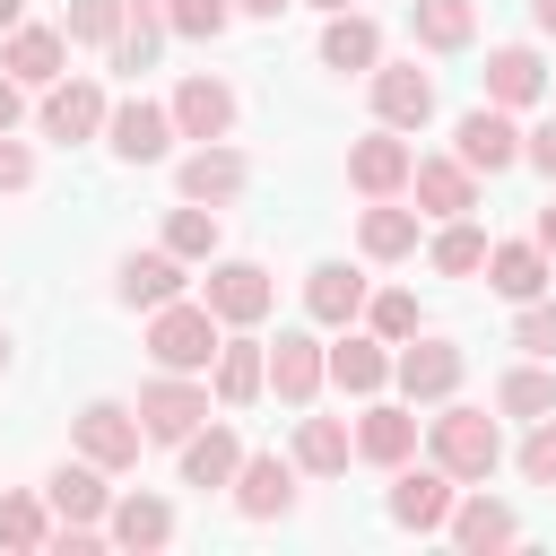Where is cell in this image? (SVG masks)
Listing matches in <instances>:
<instances>
[{"mask_svg": "<svg viewBox=\"0 0 556 556\" xmlns=\"http://www.w3.org/2000/svg\"><path fill=\"white\" fill-rule=\"evenodd\" d=\"M139 426H148V443H182V434H200V426H208V382H191V374H156V382L139 391Z\"/></svg>", "mask_w": 556, "mask_h": 556, "instance_id": "obj_4", "label": "cell"}, {"mask_svg": "<svg viewBox=\"0 0 556 556\" xmlns=\"http://www.w3.org/2000/svg\"><path fill=\"white\" fill-rule=\"evenodd\" d=\"M374 113H382L391 130H426V113H434V78H426L417 61L374 70Z\"/></svg>", "mask_w": 556, "mask_h": 556, "instance_id": "obj_17", "label": "cell"}, {"mask_svg": "<svg viewBox=\"0 0 556 556\" xmlns=\"http://www.w3.org/2000/svg\"><path fill=\"white\" fill-rule=\"evenodd\" d=\"M17 113H26V87L0 70V130H17Z\"/></svg>", "mask_w": 556, "mask_h": 556, "instance_id": "obj_46", "label": "cell"}, {"mask_svg": "<svg viewBox=\"0 0 556 556\" xmlns=\"http://www.w3.org/2000/svg\"><path fill=\"white\" fill-rule=\"evenodd\" d=\"M460 165L469 174H504V165H521V130H513V113L504 104H478V113H460Z\"/></svg>", "mask_w": 556, "mask_h": 556, "instance_id": "obj_13", "label": "cell"}, {"mask_svg": "<svg viewBox=\"0 0 556 556\" xmlns=\"http://www.w3.org/2000/svg\"><path fill=\"white\" fill-rule=\"evenodd\" d=\"M104 539H113V547H165V539H174V504H165V495H113Z\"/></svg>", "mask_w": 556, "mask_h": 556, "instance_id": "obj_25", "label": "cell"}, {"mask_svg": "<svg viewBox=\"0 0 556 556\" xmlns=\"http://www.w3.org/2000/svg\"><path fill=\"white\" fill-rule=\"evenodd\" d=\"M61 61H70V35H61V26H9V43H0V70H9L17 87H52Z\"/></svg>", "mask_w": 556, "mask_h": 556, "instance_id": "obj_16", "label": "cell"}, {"mask_svg": "<svg viewBox=\"0 0 556 556\" xmlns=\"http://www.w3.org/2000/svg\"><path fill=\"white\" fill-rule=\"evenodd\" d=\"M26 182H35V148H26V139H9V130H0V200H17V191H26Z\"/></svg>", "mask_w": 556, "mask_h": 556, "instance_id": "obj_44", "label": "cell"}, {"mask_svg": "<svg viewBox=\"0 0 556 556\" xmlns=\"http://www.w3.org/2000/svg\"><path fill=\"white\" fill-rule=\"evenodd\" d=\"M356 452H365V460H382V469H400V460L417 452V400H408V408L374 400V408L356 417Z\"/></svg>", "mask_w": 556, "mask_h": 556, "instance_id": "obj_23", "label": "cell"}, {"mask_svg": "<svg viewBox=\"0 0 556 556\" xmlns=\"http://www.w3.org/2000/svg\"><path fill=\"white\" fill-rule=\"evenodd\" d=\"M104 122H113V104H104L96 78H52L43 87V139H96Z\"/></svg>", "mask_w": 556, "mask_h": 556, "instance_id": "obj_12", "label": "cell"}, {"mask_svg": "<svg viewBox=\"0 0 556 556\" xmlns=\"http://www.w3.org/2000/svg\"><path fill=\"white\" fill-rule=\"evenodd\" d=\"M365 321H374V339H417V295L408 287H382V295H365Z\"/></svg>", "mask_w": 556, "mask_h": 556, "instance_id": "obj_39", "label": "cell"}, {"mask_svg": "<svg viewBox=\"0 0 556 556\" xmlns=\"http://www.w3.org/2000/svg\"><path fill=\"white\" fill-rule=\"evenodd\" d=\"M539 87H547V61H539L530 43H504V52H486V104L521 113V104H539Z\"/></svg>", "mask_w": 556, "mask_h": 556, "instance_id": "obj_21", "label": "cell"}, {"mask_svg": "<svg viewBox=\"0 0 556 556\" xmlns=\"http://www.w3.org/2000/svg\"><path fill=\"white\" fill-rule=\"evenodd\" d=\"M122 9H130V0H70V26H61V35H70V43H113V35H122Z\"/></svg>", "mask_w": 556, "mask_h": 556, "instance_id": "obj_40", "label": "cell"}, {"mask_svg": "<svg viewBox=\"0 0 556 556\" xmlns=\"http://www.w3.org/2000/svg\"><path fill=\"white\" fill-rule=\"evenodd\" d=\"M165 26H174V35H208V43H217V35L235 26V0H165Z\"/></svg>", "mask_w": 556, "mask_h": 556, "instance_id": "obj_41", "label": "cell"}, {"mask_svg": "<svg viewBox=\"0 0 556 556\" xmlns=\"http://www.w3.org/2000/svg\"><path fill=\"white\" fill-rule=\"evenodd\" d=\"M452 486H460V478H452L443 460H434V469H408V460H400V478H391V521H400V530H443L452 504H460Z\"/></svg>", "mask_w": 556, "mask_h": 556, "instance_id": "obj_10", "label": "cell"}, {"mask_svg": "<svg viewBox=\"0 0 556 556\" xmlns=\"http://www.w3.org/2000/svg\"><path fill=\"white\" fill-rule=\"evenodd\" d=\"M321 61H330V70H374V61H382V26L356 17V9H330V26H321Z\"/></svg>", "mask_w": 556, "mask_h": 556, "instance_id": "obj_29", "label": "cell"}, {"mask_svg": "<svg viewBox=\"0 0 556 556\" xmlns=\"http://www.w3.org/2000/svg\"><path fill=\"white\" fill-rule=\"evenodd\" d=\"M304 313H313V321H330V330H348V321L365 313V278H356L348 261H321V269L304 278Z\"/></svg>", "mask_w": 556, "mask_h": 556, "instance_id": "obj_24", "label": "cell"}, {"mask_svg": "<svg viewBox=\"0 0 556 556\" xmlns=\"http://www.w3.org/2000/svg\"><path fill=\"white\" fill-rule=\"evenodd\" d=\"M356 243H365V261H408V252H417V208L374 200V208L356 217Z\"/></svg>", "mask_w": 556, "mask_h": 556, "instance_id": "obj_31", "label": "cell"}, {"mask_svg": "<svg viewBox=\"0 0 556 556\" xmlns=\"http://www.w3.org/2000/svg\"><path fill=\"white\" fill-rule=\"evenodd\" d=\"M269 391V348L261 339H226L217 348V408H243Z\"/></svg>", "mask_w": 556, "mask_h": 556, "instance_id": "obj_27", "label": "cell"}, {"mask_svg": "<svg viewBox=\"0 0 556 556\" xmlns=\"http://www.w3.org/2000/svg\"><path fill=\"white\" fill-rule=\"evenodd\" d=\"M165 252H182V261H208V252H217V208L182 200V208L165 217Z\"/></svg>", "mask_w": 556, "mask_h": 556, "instance_id": "obj_38", "label": "cell"}, {"mask_svg": "<svg viewBox=\"0 0 556 556\" xmlns=\"http://www.w3.org/2000/svg\"><path fill=\"white\" fill-rule=\"evenodd\" d=\"M200 304H208L217 321H235V330H243V321H261V313L278 304V287H269V269H261V261H217V269H208V287H200Z\"/></svg>", "mask_w": 556, "mask_h": 556, "instance_id": "obj_8", "label": "cell"}, {"mask_svg": "<svg viewBox=\"0 0 556 556\" xmlns=\"http://www.w3.org/2000/svg\"><path fill=\"white\" fill-rule=\"evenodd\" d=\"M113 295H122V304H139V313L174 304V295H182V252H130V261L113 269Z\"/></svg>", "mask_w": 556, "mask_h": 556, "instance_id": "obj_20", "label": "cell"}, {"mask_svg": "<svg viewBox=\"0 0 556 556\" xmlns=\"http://www.w3.org/2000/svg\"><path fill=\"white\" fill-rule=\"evenodd\" d=\"M495 408H504V417H556V374H547V356L513 365V374L495 382Z\"/></svg>", "mask_w": 556, "mask_h": 556, "instance_id": "obj_34", "label": "cell"}, {"mask_svg": "<svg viewBox=\"0 0 556 556\" xmlns=\"http://www.w3.org/2000/svg\"><path fill=\"white\" fill-rule=\"evenodd\" d=\"M321 382H330V348H321L313 330H278V339H269V391H278L287 408H313Z\"/></svg>", "mask_w": 556, "mask_h": 556, "instance_id": "obj_6", "label": "cell"}, {"mask_svg": "<svg viewBox=\"0 0 556 556\" xmlns=\"http://www.w3.org/2000/svg\"><path fill=\"white\" fill-rule=\"evenodd\" d=\"M408 174H417V148H408L391 122H382L374 139H356V148H348V182H356L365 200H391V191H408Z\"/></svg>", "mask_w": 556, "mask_h": 556, "instance_id": "obj_7", "label": "cell"}, {"mask_svg": "<svg viewBox=\"0 0 556 556\" xmlns=\"http://www.w3.org/2000/svg\"><path fill=\"white\" fill-rule=\"evenodd\" d=\"M70 434H78V452H87L96 469H130V460H139V443H148L139 408H122V400H87V408L70 417Z\"/></svg>", "mask_w": 556, "mask_h": 556, "instance_id": "obj_5", "label": "cell"}, {"mask_svg": "<svg viewBox=\"0 0 556 556\" xmlns=\"http://www.w3.org/2000/svg\"><path fill=\"white\" fill-rule=\"evenodd\" d=\"M547 269H556V261H547V243H539V235H530V243H495V252H486V287H495V295H513V304L547 295Z\"/></svg>", "mask_w": 556, "mask_h": 556, "instance_id": "obj_22", "label": "cell"}, {"mask_svg": "<svg viewBox=\"0 0 556 556\" xmlns=\"http://www.w3.org/2000/svg\"><path fill=\"white\" fill-rule=\"evenodd\" d=\"M313 9H348V0H313Z\"/></svg>", "mask_w": 556, "mask_h": 556, "instance_id": "obj_52", "label": "cell"}, {"mask_svg": "<svg viewBox=\"0 0 556 556\" xmlns=\"http://www.w3.org/2000/svg\"><path fill=\"white\" fill-rule=\"evenodd\" d=\"M539 243H547V261H556V200L539 208Z\"/></svg>", "mask_w": 556, "mask_h": 556, "instance_id": "obj_47", "label": "cell"}, {"mask_svg": "<svg viewBox=\"0 0 556 556\" xmlns=\"http://www.w3.org/2000/svg\"><path fill=\"white\" fill-rule=\"evenodd\" d=\"M348 452H356V434H348L339 417H304V426H295V469H304V478H339Z\"/></svg>", "mask_w": 556, "mask_h": 556, "instance_id": "obj_32", "label": "cell"}, {"mask_svg": "<svg viewBox=\"0 0 556 556\" xmlns=\"http://www.w3.org/2000/svg\"><path fill=\"white\" fill-rule=\"evenodd\" d=\"M104 130H113V156H122V165H156V156L182 139V130H174V104H113Z\"/></svg>", "mask_w": 556, "mask_h": 556, "instance_id": "obj_15", "label": "cell"}, {"mask_svg": "<svg viewBox=\"0 0 556 556\" xmlns=\"http://www.w3.org/2000/svg\"><path fill=\"white\" fill-rule=\"evenodd\" d=\"M0 365H9V330H0Z\"/></svg>", "mask_w": 556, "mask_h": 556, "instance_id": "obj_51", "label": "cell"}, {"mask_svg": "<svg viewBox=\"0 0 556 556\" xmlns=\"http://www.w3.org/2000/svg\"><path fill=\"white\" fill-rule=\"evenodd\" d=\"M460 374H469V356H460L452 339H400V356H391V382H400L408 400H426V408H443V400L460 391Z\"/></svg>", "mask_w": 556, "mask_h": 556, "instance_id": "obj_3", "label": "cell"}, {"mask_svg": "<svg viewBox=\"0 0 556 556\" xmlns=\"http://www.w3.org/2000/svg\"><path fill=\"white\" fill-rule=\"evenodd\" d=\"M530 26H539V35H556V0H530Z\"/></svg>", "mask_w": 556, "mask_h": 556, "instance_id": "obj_48", "label": "cell"}, {"mask_svg": "<svg viewBox=\"0 0 556 556\" xmlns=\"http://www.w3.org/2000/svg\"><path fill=\"white\" fill-rule=\"evenodd\" d=\"M521 478H530V486H556V417H530V443H521Z\"/></svg>", "mask_w": 556, "mask_h": 556, "instance_id": "obj_43", "label": "cell"}, {"mask_svg": "<svg viewBox=\"0 0 556 556\" xmlns=\"http://www.w3.org/2000/svg\"><path fill=\"white\" fill-rule=\"evenodd\" d=\"M0 547H17V556L52 547V504L43 495H0Z\"/></svg>", "mask_w": 556, "mask_h": 556, "instance_id": "obj_37", "label": "cell"}, {"mask_svg": "<svg viewBox=\"0 0 556 556\" xmlns=\"http://www.w3.org/2000/svg\"><path fill=\"white\" fill-rule=\"evenodd\" d=\"M156 43H165V9L156 0H130L122 9V35H113V70H148Z\"/></svg>", "mask_w": 556, "mask_h": 556, "instance_id": "obj_35", "label": "cell"}, {"mask_svg": "<svg viewBox=\"0 0 556 556\" xmlns=\"http://www.w3.org/2000/svg\"><path fill=\"white\" fill-rule=\"evenodd\" d=\"M408 182H417V208H426V217H469V208H478V174H469L460 156H417Z\"/></svg>", "mask_w": 556, "mask_h": 556, "instance_id": "obj_19", "label": "cell"}, {"mask_svg": "<svg viewBox=\"0 0 556 556\" xmlns=\"http://www.w3.org/2000/svg\"><path fill=\"white\" fill-rule=\"evenodd\" d=\"M43 504H52V521H78V530H104V513H113V486H104V469L78 452V460H61L52 478H43Z\"/></svg>", "mask_w": 556, "mask_h": 556, "instance_id": "obj_9", "label": "cell"}, {"mask_svg": "<svg viewBox=\"0 0 556 556\" xmlns=\"http://www.w3.org/2000/svg\"><path fill=\"white\" fill-rule=\"evenodd\" d=\"M235 469H243V443L226 426L182 434V486H235Z\"/></svg>", "mask_w": 556, "mask_h": 556, "instance_id": "obj_28", "label": "cell"}, {"mask_svg": "<svg viewBox=\"0 0 556 556\" xmlns=\"http://www.w3.org/2000/svg\"><path fill=\"white\" fill-rule=\"evenodd\" d=\"M469 556H486V547H513L521 539V513L513 504H495V495H469V504H452V521H443Z\"/></svg>", "mask_w": 556, "mask_h": 556, "instance_id": "obj_26", "label": "cell"}, {"mask_svg": "<svg viewBox=\"0 0 556 556\" xmlns=\"http://www.w3.org/2000/svg\"><path fill=\"white\" fill-rule=\"evenodd\" d=\"M382 348H391V339H356V330H348V339L330 348V382L356 391V400H374V391L391 382V356H382Z\"/></svg>", "mask_w": 556, "mask_h": 556, "instance_id": "obj_30", "label": "cell"}, {"mask_svg": "<svg viewBox=\"0 0 556 556\" xmlns=\"http://www.w3.org/2000/svg\"><path fill=\"white\" fill-rule=\"evenodd\" d=\"M513 348L556 365V304H539V295H530V304H521V321H513Z\"/></svg>", "mask_w": 556, "mask_h": 556, "instance_id": "obj_42", "label": "cell"}, {"mask_svg": "<svg viewBox=\"0 0 556 556\" xmlns=\"http://www.w3.org/2000/svg\"><path fill=\"white\" fill-rule=\"evenodd\" d=\"M408 26H417L426 52H460V43L478 35V9H469V0H408Z\"/></svg>", "mask_w": 556, "mask_h": 556, "instance_id": "obj_33", "label": "cell"}, {"mask_svg": "<svg viewBox=\"0 0 556 556\" xmlns=\"http://www.w3.org/2000/svg\"><path fill=\"white\" fill-rule=\"evenodd\" d=\"M17 17H26V0H0V26H17Z\"/></svg>", "mask_w": 556, "mask_h": 556, "instance_id": "obj_50", "label": "cell"}, {"mask_svg": "<svg viewBox=\"0 0 556 556\" xmlns=\"http://www.w3.org/2000/svg\"><path fill=\"white\" fill-rule=\"evenodd\" d=\"M486 252H495V243H486L469 217H443V235L426 243V261H434L443 278H469V269H486Z\"/></svg>", "mask_w": 556, "mask_h": 556, "instance_id": "obj_36", "label": "cell"}, {"mask_svg": "<svg viewBox=\"0 0 556 556\" xmlns=\"http://www.w3.org/2000/svg\"><path fill=\"white\" fill-rule=\"evenodd\" d=\"M426 452H434L460 486H486V478H495V460H504V434H495V417H486V408L443 400V417H426Z\"/></svg>", "mask_w": 556, "mask_h": 556, "instance_id": "obj_1", "label": "cell"}, {"mask_svg": "<svg viewBox=\"0 0 556 556\" xmlns=\"http://www.w3.org/2000/svg\"><path fill=\"white\" fill-rule=\"evenodd\" d=\"M521 156H530V165H539V174L556 182V122H539V130H521Z\"/></svg>", "mask_w": 556, "mask_h": 556, "instance_id": "obj_45", "label": "cell"}, {"mask_svg": "<svg viewBox=\"0 0 556 556\" xmlns=\"http://www.w3.org/2000/svg\"><path fill=\"white\" fill-rule=\"evenodd\" d=\"M182 200H200V208H226V200H243V182H252V165L226 148V139H200L191 156H182Z\"/></svg>", "mask_w": 556, "mask_h": 556, "instance_id": "obj_11", "label": "cell"}, {"mask_svg": "<svg viewBox=\"0 0 556 556\" xmlns=\"http://www.w3.org/2000/svg\"><path fill=\"white\" fill-rule=\"evenodd\" d=\"M174 130L182 139H226L235 130V87L226 78H182L174 87Z\"/></svg>", "mask_w": 556, "mask_h": 556, "instance_id": "obj_18", "label": "cell"}, {"mask_svg": "<svg viewBox=\"0 0 556 556\" xmlns=\"http://www.w3.org/2000/svg\"><path fill=\"white\" fill-rule=\"evenodd\" d=\"M217 313L200 304V295H174V304H156L148 313V356L165 365V374H208L217 365Z\"/></svg>", "mask_w": 556, "mask_h": 556, "instance_id": "obj_2", "label": "cell"}, {"mask_svg": "<svg viewBox=\"0 0 556 556\" xmlns=\"http://www.w3.org/2000/svg\"><path fill=\"white\" fill-rule=\"evenodd\" d=\"M235 513H243V521H278V513H295V460L252 452V460L235 469Z\"/></svg>", "mask_w": 556, "mask_h": 556, "instance_id": "obj_14", "label": "cell"}, {"mask_svg": "<svg viewBox=\"0 0 556 556\" xmlns=\"http://www.w3.org/2000/svg\"><path fill=\"white\" fill-rule=\"evenodd\" d=\"M235 9H252V17H278V9H287V0H235Z\"/></svg>", "mask_w": 556, "mask_h": 556, "instance_id": "obj_49", "label": "cell"}]
</instances>
